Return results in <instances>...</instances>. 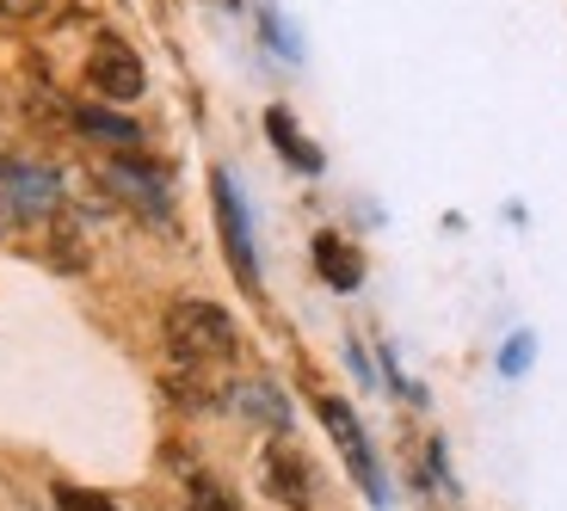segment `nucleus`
I'll list each match as a JSON object with an SVG mask.
<instances>
[{
    "instance_id": "f03ea898",
    "label": "nucleus",
    "mask_w": 567,
    "mask_h": 511,
    "mask_svg": "<svg viewBox=\"0 0 567 511\" xmlns=\"http://www.w3.org/2000/svg\"><path fill=\"white\" fill-rule=\"evenodd\" d=\"M210 198H216V228H223L228 265H235V278L254 290V284H259V247H254V222H247L241 185H235L223 167H216V173H210Z\"/></svg>"
},
{
    "instance_id": "4468645a",
    "label": "nucleus",
    "mask_w": 567,
    "mask_h": 511,
    "mask_svg": "<svg viewBox=\"0 0 567 511\" xmlns=\"http://www.w3.org/2000/svg\"><path fill=\"white\" fill-rule=\"evenodd\" d=\"M56 511H117V505L93 487H56Z\"/></svg>"
},
{
    "instance_id": "f257e3e1",
    "label": "nucleus",
    "mask_w": 567,
    "mask_h": 511,
    "mask_svg": "<svg viewBox=\"0 0 567 511\" xmlns=\"http://www.w3.org/2000/svg\"><path fill=\"white\" fill-rule=\"evenodd\" d=\"M235 345H241V333H235L228 309H216V302H173L167 309V352L179 357L185 369L235 357Z\"/></svg>"
},
{
    "instance_id": "39448f33",
    "label": "nucleus",
    "mask_w": 567,
    "mask_h": 511,
    "mask_svg": "<svg viewBox=\"0 0 567 511\" xmlns=\"http://www.w3.org/2000/svg\"><path fill=\"white\" fill-rule=\"evenodd\" d=\"M0 191L19 216H50L62 198L56 167H38V160H0Z\"/></svg>"
},
{
    "instance_id": "9d476101",
    "label": "nucleus",
    "mask_w": 567,
    "mask_h": 511,
    "mask_svg": "<svg viewBox=\"0 0 567 511\" xmlns=\"http://www.w3.org/2000/svg\"><path fill=\"white\" fill-rule=\"evenodd\" d=\"M266 136L278 143V155L290 160L297 173H321V148L302 143V129L290 124V112H284V105H271V112H266Z\"/></svg>"
},
{
    "instance_id": "6e6552de",
    "label": "nucleus",
    "mask_w": 567,
    "mask_h": 511,
    "mask_svg": "<svg viewBox=\"0 0 567 511\" xmlns=\"http://www.w3.org/2000/svg\"><path fill=\"white\" fill-rule=\"evenodd\" d=\"M228 407L241 413V419H254V426H266V431H290V400L271 383H235L228 388Z\"/></svg>"
},
{
    "instance_id": "f8f14e48",
    "label": "nucleus",
    "mask_w": 567,
    "mask_h": 511,
    "mask_svg": "<svg viewBox=\"0 0 567 511\" xmlns=\"http://www.w3.org/2000/svg\"><path fill=\"white\" fill-rule=\"evenodd\" d=\"M192 511H241L228 487H216L210 474H192Z\"/></svg>"
},
{
    "instance_id": "7ed1b4c3",
    "label": "nucleus",
    "mask_w": 567,
    "mask_h": 511,
    "mask_svg": "<svg viewBox=\"0 0 567 511\" xmlns=\"http://www.w3.org/2000/svg\"><path fill=\"white\" fill-rule=\"evenodd\" d=\"M321 426H327V438L340 444V456H346V469L358 474V487H364L377 505H389V481H383V469H377V450H370L364 426H358V413L346 407V400L321 395Z\"/></svg>"
},
{
    "instance_id": "0eeeda50",
    "label": "nucleus",
    "mask_w": 567,
    "mask_h": 511,
    "mask_svg": "<svg viewBox=\"0 0 567 511\" xmlns=\"http://www.w3.org/2000/svg\"><path fill=\"white\" fill-rule=\"evenodd\" d=\"M259 481H266V493L278 499L284 511H309V462H302L297 450L271 444V450H266V469H259Z\"/></svg>"
},
{
    "instance_id": "dca6fc26",
    "label": "nucleus",
    "mask_w": 567,
    "mask_h": 511,
    "mask_svg": "<svg viewBox=\"0 0 567 511\" xmlns=\"http://www.w3.org/2000/svg\"><path fill=\"white\" fill-rule=\"evenodd\" d=\"M0 13H7V19H31V13H43V0H0Z\"/></svg>"
},
{
    "instance_id": "2eb2a0df",
    "label": "nucleus",
    "mask_w": 567,
    "mask_h": 511,
    "mask_svg": "<svg viewBox=\"0 0 567 511\" xmlns=\"http://www.w3.org/2000/svg\"><path fill=\"white\" fill-rule=\"evenodd\" d=\"M259 25H266V38H271V43H278V50H284V56H290V62H297V56H302V43H297V38H290V25H284V19H278V13H266V19H259Z\"/></svg>"
},
{
    "instance_id": "9b49d317",
    "label": "nucleus",
    "mask_w": 567,
    "mask_h": 511,
    "mask_svg": "<svg viewBox=\"0 0 567 511\" xmlns=\"http://www.w3.org/2000/svg\"><path fill=\"white\" fill-rule=\"evenodd\" d=\"M74 124H81L86 136H100V143H117V148H136V143H142V129L130 124V117L100 112V105H81V112H74Z\"/></svg>"
},
{
    "instance_id": "1a4fd4ad",
    "label": "nucleus",
    "mask_w": 567,
    "mask_h": 511,
    "mask_svg": "<svg viewBox=\"0 0 567 511\" xmlns=\"http://www.w3.org/2000/svg\"><path fill=\"white\" fill-rule=\"evenodd\" d=\"M315 265H321V278L333 290H358V284H364V259H358V247H346L340 234H315Z\"/></svg>"
},
{
    "instance_id": "423d86ee",
    "label": "nucleus",
    "mask_w": 567,
    "mask_h": 511,
    "mask_svg": "<svg viewBox=\"0 0 567 511\" xmlns=\"http://www.w3.org/2000/svg\"><path fill=\"white\" fill-rule=\"evenodd\" d=\"M105 185H112L117 198H130L136 210H148V216L173 210L167 179H161V167H148V160H112V167H105Z\"/></svg>"
},
{
    "instance_id": "ddd939ff",
    "label": "nucleus",
    "mask_w": 567,
    "mask_h": 511,
    "mask_svg": "<svg viewBox=\"0 0 567 511\" xmlns=\"http://www.w3.org/2000/svg\"><path fill=\"white\" fill-rule=\"evenodd\" d=\"M530 352H537V340H530V333H512V340L499 345V369H506V376H525Z\"/></svg>"
},
{
    "instance_id": "20e7f679",
    "label": "nucleus",
    "mask_w": 567,
    "mask_h": 511,
    "mask_svg": "<svg viewBox=\"0 0 567 511\" xmlns=\"http://www.w3.org/2000/svg\"><path fill=\"white\" fill-rule=\"evenodd\" d=\"M86 81L100 86V100H112V105H130V100H142V93H148L142 56L130 50V43H117V38L93 43V56H86Z\"/></svg>"
}]
</instances>
